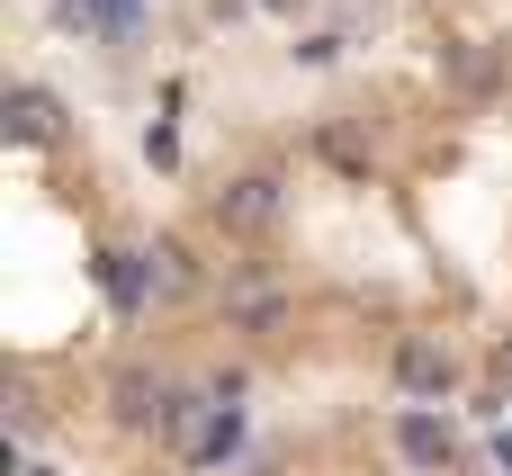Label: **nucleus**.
<instances>
[{"instance_id":"obj_9","label":"nucleus","mask_w":512,"mask_h":476,"mask_svg":"<svg viewBox=\"0 0 512 476\" xmlns=\"http://www.w3.org/2000/svg\"><path fill=\"white\" fill-rule=\"evenodd\" d=\"M153 279H162V288H189V279H198V270H189V252H180L171 234L153 243Z\"/></svg>"},{"instance_id":"obj_4","label":"nucleus","mask_w":512,"mask_h":476,"mask_svg":"<svg viewBox=\"0 0 512 476\" xmlns=\"http://www.w3.org/2000/svg\"><path fill=\"white\" fill-rule=\"evenodd\" d=\"M99 288H108L117 315H144L153 288H162V279H153V252H99Z\"/></svg>"},{"instance_id":"obj_8","label":"nucleus","mask_w":512,"mask_h":476,"mask_svg":"<svg viewBox=\"0 0 512 476\" xmlns=\"http://www.w3.org/2000/svg\"><path fill=\"white\" fill-rule=\"evenodd\" d=\"M234 441H243V423H234V405H216V423L198 432V450H189V459H198V468H216V459H234Z\"/></svg>"},{"instance_id":"obj_3","label":"nucleus","mask_w":512,"mask_h":476,"mask_svg":"<svg viewBox=\"0 0 512 476\" xmlns=\"http://www.w3.org/2000/svg\"><path fill=\"white\" fill-rule=\"evenodd\" d=\"M441 72H450L459 99H495V90H504V54H495L486 36H450V45H441Z\"/></svg>"},{"instance_id":"obj_10","label":"nucleus","mask_w":512,"mask_h":476,"mask_svg":"<svg viewBox=\"0 0 512 476\" xmlns=\"http://www.w3.org/2000/svg\"><path fill=\"white\" fill-rule=\"evenodd\" d=\"M495 387H504V396H512V342H504V351H495Z\"/></svg>"},{"instance_id":"obj_2","label":"nucleus","mask_w":512,"mask_h":476,"mask_svg":"<svg viewBox=\"0 0 512 476\" xmlns=\"http://www.w3.org/2000/svg\"><path fill=\"white\" fill-rule=\"evenodd\" d=\"M396 387H405L414 405H441V396L459 387V351H450L441 333H405V342H396Z\"/></svg>"},{"instance_id":"obj_6","label":"nucleus","mask_w":512,"mask_h":476,"mask_svg":"<svg viewBox=\"0 0 512 476\" xmlns=\"http://www.w3.org/2000/svg\"><path fill=\"white\" fill-rule=\"evenodd\" d=\"M396 450H405L414 468H450V432H441L432 414H405V423H396Z\"/></svg>"},{"instance_id":"obj_12","label":"nucleus","mask_w":512,"mask_h":476,"mask_svg":"<svg viewBox=\"0 0 512 476\" xmlns=\"http://www.w3.org/2000/svg\"><path fill=\"white\" fill-rule=\"evenodd\" d=\"M270 9H288V0H270Z\"/></svg>"},{"instance_id":"obj_5","label":"nucleus","mask_w":512,"mask_h":476,"mask_svg":"<svg viewBox=\"0 0 512 476\" xmlns=\"http://www.w3.org/2000/svg\"><path fill=\"white\" fill-rule=\"evenodd\" d=\"M117 423H144V432H162V405H171V387L162 378H144V369H117Z\"/></svg>"},{"instance_id":"obj_7","label":"nucleus","mask_w":512,"mask_h":476,"mask_svg":"<svg viewBox=\"0 0 512 476\" xmlns=\"http://www.w3.org/2000/svg\"><path fill=\"white\" fill-rule=\"evenodd\" d=\"M9 135H18V144H45V135H54V99H45V90H9Z\"/></svg>"},{"instance_id":"obj_11","label":"nucleus","mask_w":512,"mask_h":476,"mask_svg":"<svg viewBox=\"0 0 512 476\" xmlns=\"http://www.w3.org/2000/svg\"><path fill=\"white\" fill-rule=\"evenodd\" d=\"M27 476H54V468H27Z\"/></svg>"},{"instance_id":"obj_1","label":"nucleus","mask_w":512,"mask_h":476,"mask_svg":"<svg viewBox=\"0 0 512 476\" xmlns=\"http://www.w3.org/2000/svg\"><path fill=\"white\" fill-rule=\"evenodd\" d=\"M279 207H288V180H279V171H243V180L216 189V225H225V234H270Z\"/></svg>"}]
</instances>
